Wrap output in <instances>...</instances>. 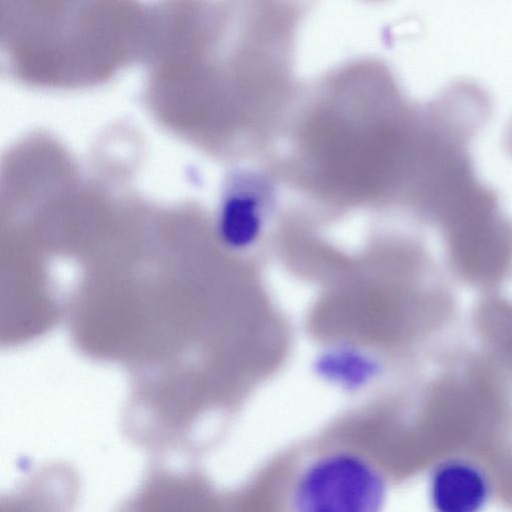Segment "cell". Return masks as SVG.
Returning <instances> with one entry per match:
<instances>
[{
	"instance_id": "cell-1",
	"label": "cell",
	"mask_w": 512,
	"mask_h": 512,
	"mask_svg": "<svg viewBox=\"0 0 512 512\" xmlns=\"http://www.w3.org/2000/svg\"><path fill=\"white\" fill-rule=\"evenodd\" d=\"M297 34L279 0H154L141 60L150 98L226 113L260 146L296 84Z\"/></svg>"
},
{
	"instance_id": "cell-2",
	"label": "cell",
	"mask_w": 512,
	"mask_h": 512,
	"mask_svg": "<svg viewBox=\"0 0 512 512\" xmlns=\"http://www.w3.org/2000/svg\"><path fill=\"white\" fill-rule=\"evenodd\" d=\"M391 67L347 60L311 88L298 119L301 180L336 205H375L393 195L412 164L407 135L422 113Z\"/></svg>"
},
{
	"instance_id": "cell-3",
	"label": "cell",
	"mask_w": 512,
	"mask_h": 512,
	"mask_svg": "<svg viewBox=\"0 0 512 512\" xmlns=\"http://www.w3.org/2000/svg\"><path fill=\"white\" fill-rule=\"evenodd\" d=\"M147 20L141 0H0L2 65L30 85L102 83L141 62Z\"/></svg>"
},
{
	"instance_id": "cell-4",
	"label": "cell",
	"mask_w": 512,
	"mask_h": 512,
	"mask_svg": "<svg viewBox=\"0 0 512 512\" xmlns=\"http://www.w3.org/2000/svg\"><path fill=\"white\" fill-rule=\"evenodd\" d=\"M387 495L377 463L358 450L333 447L300 465L288 485L287 504L295 512H378Z\"/></svg>"
},
{
	"instance_id": "cell-5",
	"label": "cell",
	"mask_w": 512,
	"mask_h": 512,
	"mask_svg": "<svg viewBox=\"0 0 512 512\" xmlns=\"http://www.w3.org/2000/svg\"><path fill=\"white\" fill-rule=\"evenodd\" d=\"M489 484L485 473L464 460H449L432 473L429 496L439 512H475L486 502Z\"/></svg>"
},
{
	"instance_id": "cell-6",
	"label": "cell",
	"mask_w": 512,
	"mask_h": 512,
	"mask_svg": "<svg viewBox=\"0 0 512 512\" xmlns=\"http://www.w3.org/2000/svg\"><path fill=\"white\" fill-rule=\"evenodd\" d=\"M317 376L343 391L367 388L380 375L379 359L370 350L350 342L332 343L323 348L314 361Z\"/></svg>"
},
{
	"instance_id": "cell-7",
	"label": "cell",
	"mask_w": 512,
	"mask_h": 512,
	"mask_svg": "<svg viewBox=\"0 0 512 512\" xmlns=\"http://www.w3.org/2000/svg\"><path fill=\"white\" fill-rule=\"evenodd\" d=\"M364 1H368V2H380V1H384V0H364Z\"/></svg>"
}]
</instances>
